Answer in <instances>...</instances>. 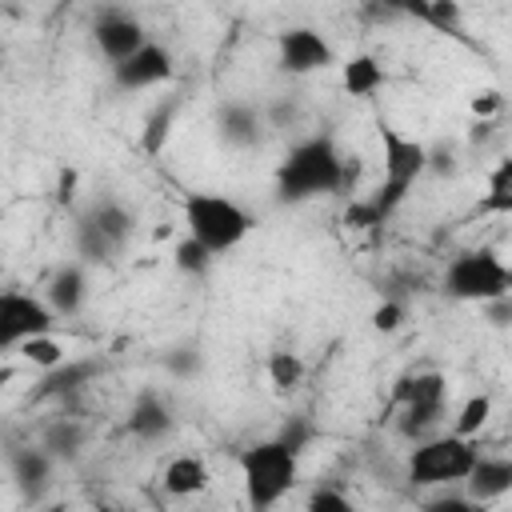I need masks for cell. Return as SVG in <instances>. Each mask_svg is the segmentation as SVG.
<instances>
[{
    "label": "cell",
    "instance_id": "obj_26",
    "mask_svg": "<svg viewBox=\"0 0 512 512\" xmlns=\"http://www.w3.org/2000/svg\"><path fill=\"white\" fill-rule=\"evenodd\" d=\"M488 416H492V396H488V392H476V396H468V400L460 404V412H456V420H452V432L476 440L480 428L488 424Z\"/></svg>",
    "mask_w": 512,
    "mask_h": 512
},
{
    "label": "cell",
    "instance_id": "obj_7",
    "mask_svg": "<svg viewBox=\"0 0 512 512\" xmlns=\"http://www.w3.org/2000/svg\"><path fill=\"white\" fill-rule=\"evenodd\" d=\"M56 312L48 308V300L32 296V292H16L4 288L0 292V352L16 348L20 340L36 336V332H52L56 328Z\"/></svg>",
    "mask_w": 512,
    "mask_h": 512
},
{
    "label": "cell",
    "instance_id": "obj_28",
    "mask_svg": "<svg viewBox=\"0 0 512 512\" xmlns=\"http://www.w3.org/2000/svg\"><path fill=\"white\" fill-rule=\"evenodd\" d=\"M428 28L444 32V36H464V12L460 0H428Z\"/></svg>",
    "mask_w": 512,
    "mask_h": 512
},
{
    "label": "cell",
    "instance_id": "obj_27",
    "mask_svg": "<svg viewBox=\"0 0 512 512\" xmlns=\"http://www.w3.org/2000/svg\"><path fill=\"white\" fill-rule=\"evenodd\" d=\"M172 260H176V268H180L184 276H204V272L212 268L216 256H212L196 236H184V240L172 248Z\"/></svg>",
    "mask_w": 512,
    "mask_h": 512
},
{
    "label": "cell",
    "instance_id": "obj_31",
    "mask_svg": "<svg viewBox=\"0 0 512 512\" xmlns=\"http://www.w3.org/2000/svg\"><path fill=\"white\" fill-rule=\"evenodd\" d=\"M276 436H280L296 456H304V452H308V444L316 440V424H312L308 416H288V420L280 424V432H276Z\"/></svg>",
    "mask_w": 512,
    "mask_h": 512
},
{
    "label": "cell",
    "instance_id": "obj_3",
    "mask_svg": "<svg viewBox=\"0 0 512 512\" xmlns=\"http://www.w3.org/2000/svg\"><path fill=\"white\" fill-rule=\"evenodd\" d=\"M380 156H384V176H380V188L368 196V204L388 220L404 204L412 184L428 172V144H420L416 136H404L392 124H380Z\"/></svg>",
    "mask_w": 512,
    "mask_h": 512
},
{
    "label": "cell",
    "instance_id": "obj_25",
    "mask_svg": "<svg viewBox=\"0 0 512 512\" xmlns=\"http://www.w3.org/2000/svg\"><path fill=\"white\" fill-rule=\"evenodd\" d=\"M268 380H272V388L292 392V388L304 380V360H300L292 348H276V352H268Z\"/></svg>",
    "mask_w": 512,
    "mask_h": 512
},
{
    "label": "cell",
    "instance_id": "obj_38",
    "mask_svg": "<svg viewBox=\"0 0 512 512\" xmlns=\"http://www.w3.org/2000/svg\"><path fill=\"white\" fill-rule=\"evenodd\" d=\"M452 168H456V160H452V152H448V148H428V172L448 176Z\"/></svg>",
    "mask_w": 512,
    "mask_h": 512
},
{
    "label": "cell",
    "instance_id": "obj_23",
    "mask_svg": "<svg viewBox=\"0 0 512 512\" xmlns=\"http://www.w3.org/2000/svg\"><path fill=\"white\" fill-rule=\"evenodd\" d=\"M484 216H508L512 212V160H496L488 172V192L480 196Z\"/></svg>",
    "mask_w": 512,
    "mask_h": 512
},
{
    "label": "cell",
    "instance_id": "obj_30",
    "mask_svg": "<svg viewBox=\"0 0 512 512\" xmlns=\"http://www.w3.org/2000/svg\"><path fill=\"white\" fill-rule=\"evenodd\" d=\"M172 116H176V104H160L152 116H148V124H144V152H160L164 148V140H168V132H172Z\"/></svg>",
    "mask_w": 512,
    "mask_h": 512
},
{
    "label": "cell",
    "instance_id": "obj_32",
    "mask_svg": "<svg viewBox=\"0 0 512 512\" xmlns=\"http://www.w3.org/2000/svg\"><path fill=\"white\" fill-rule=\"evenodd\" d=\"M404 320H408V304L396 300V296H384V300L372 308V328H376V332H396Z\"/></svg>",
    "mask_w": 512,
    "mask_h": 512
},
{
    "label": "cell",
    "instance_id": "obj_1",
    "mask_svg": "<svg viewBox=\"0 0 512 512\" xmlns=\"http://www.w3.org/2000/svg\"><path fill=\"white\" fill-rule=\"evenodd\" d=\"M360 164L340 156L336 144L328 136H308L300 144L288 148L284 164L276 168V196L284 204H300L312 196H348V188L356 184Z\"/></svg>",
    "mask_w": 512,
    "mask_h": 512
},
{
    "label": "cell",
    "instance_id": "obj_4",
    "mask_svg": "<svg viewBox=\"0 0 512 512\" xmlns=\"http://www.w3.org/2000/svg\"><path fill=\"white\" fill-rule=\"evenodd\" d=\"M184 224H188V236H196L212 256L232 252L256 228L252 212L220 192H192L184 200Z\"/></svg>",
    "mask_w": 512,
    "mask_h": 512
},
{
    "label": "cell",
    "instance_id": "obj_33",
    "mask_svg": "<svg viewBox=\"0 0 512 512\" xmlns=\"http://www.w3.org/2000/svg\"><path fill=\"white\" fill-rule=\"evenodd\" d=\"M308 508H312V512H352V500H348L340 488H332V484H320V488H312V496H308Z\"/></svg>",
    "mask_w": 512,
    "mask_h": 512
},
{
    "label": "cell",
    "instance_id": "obj_21",
    "mask_svg": "<svg viewBox=\"0 0 512 512\" xmlns=\"http://www.w3.org/2000/svg\"><path fill=\"white\" fill-rule=\"evenodd\" d=\"M380 88H384V64L376 56L356 52V56L344 60V92L348 96H360L364 100V96H372Z\"/></svg>",
    "mask_w": 512,
    "mask_h": 512
},
{
    "label": "cell",
    "instance_id": "obj_5",
    "mask_svg": "<svg viewBox=\"0 0 512 512\" xmlns=\"http://www.w3.org/2000/svg\"><path fill=\"white\" fill-rule=\"evenodd\" d=\"M480 456L472 436H456V432H432L424 440H416V448L408 452V484L412 488H444V484H460L472 468V460Z\"/></svg>",
    "mask_w": 512,
    "mask_h": 512
},
{
    "label": "cell",
    "instance_id": "obj_34",
    "mask_svg": "<svg viewBox=\"0 0 512 512\" xmlns=\"http://www.w3.org/2000/svg\"><path fill=\"white\" fill-rule=\"evenodd\" d=\"M344 224H348V228H380L384 216H380V212L368 204V196H364V200H352V204L344 208Z\"/></svg>",
    "mask_w": 512,
    "mask_h": 512
},
{
    "label": "cell",
    "instance_id": "obj_41",
    "mask_svg": "<svg viewBox=\"0 0 512 512\" xmlns=\"http://www.w3.org/2000/svg\"><path fill=\"white\" fill-rule=\"evenodd\" d=\"M64 4H80V0H64Z\"/></svg>",
    "mask_w": 512,
    "mask_h": 512
},
{
    "label": "cell",
    "instance_id": "obj_24",
    "mask_svg": "<svg viewBox=\"0 0 512 512\" xmlns=\"http://www.w3.org/2000/svg\"><path fill=\"white\" fill-rule=\"evenodd\" d=\"M16 348H20V356H24L28 364H36V368H44V372H48V368H56V364L68 356V352H64V344H60L52 332H36V336L20 340Z\"/></svg>",
    "mask_w": 512,
    "mask_h": 512
},
{
    "label": "cell",
    "instance_id": "obj_6",
    "mask_svg": "<svg viewBox=\"0 0 512 512\" xmlns=\"http://www.w3.org/2000/svg\"><path fill=\"white\" fill-rule=\"evenodd\" d=\"M444 292L452 300L484 304V300H496V296L512 292V272H508V264L500 260L496 248H464L444 268Z\"/></svg>",
    "mask_w": 512,
    "mask_h": 512
},
{
    "label": "cell",
    "instance_id": "obj_37",
    "mask_svg": "<svg viewBox=\"0 0 512 512\" xmlns=\"http://www.w3.org/2000/svg\"><path fill=\"white\" fill-rule=\"evenodd\" d=\"M500 108H504V96H500V92H480V96L472 100V116H476V120H496Z\"/></svg>",
    "mask_w": 512,
    "mask_h": 512
},
{
    "label": "cell",
    "instance_id": "obj_11",
    "mask_svg": "<svg viewBox=\"0 0 512 512\" xmlns=\"http://www.w3.org/2000/svg\"><path fill=\"white\" fill-rule=\"evenodd\" d=\"M460 484L484 508V504L508 496V488H512V460H504V456H476Z\"/></svg>",
    "mask_w": 512,
    "mask_h": 512
},
{
    "label": "cell",
    "instance_id": "obj_42",
    "mask_svg": "<svg viewBox=\"0 0 512 512\" xmlns=\"http://www.w3.org/2000/svg\"><path fill=\"white\" fill-rule=\"evenodd\" d=\"M0 272H4V264H0Z\"/></svg>",
    "mask_w": 512,
    "mask_h": 512
},
{
    "label": "cell",
    "instance_id": "obj_19",
    "mask_svg": "<svg viewBox=\"0 0 512 512\" xmlns=\"http://www.w3.org/2000/svg\"><path fill=\"white\" fill-rule=\"evenodd\" d=\"M216 124H220V136L236 148H252L260 140V112L252 104H240V100H228L220 112H216Z\"/></svg>",
    "mask_w": 512,
    "mask_h": 512
},
{
    "label": "cell",
    "instance_id": "obj_35",
    "mask_svg": "<svg viewBox=\"0 0 512 512\" xmlns=\"http://www.w3.org/2000/svg\"><path fill=\"white\" fill-rule=\"evenodd\" d=\"M428 512H480V504L468 492H440L428 500Z\"/></svg>",
    "mask_w": 512,
    "mask_h": 512
},
{
    "label": "cell",
    "instance_id": "obj_36",
    "mask_svg": "<svg viewBox=\"0 0 512 512\" xmlns=\"http://www.w3.org/2000/svg\"><path fill=\"white\" fill-rule=\"evenodd\" d=\"M480 308H484V316H488L492 328H508V320H512V292L508 296H496V300H484Z\"/></svg>",
    "mask_w": 512,
    "mask_h": 512
},
{
    "label": "cell",
    "instance_id": "obj_9",
    "mask_svg": "<svg viewBox=\"0 0 512 512\" xmlns=\"http://www.w3.org/2000/svg\"><path fill=\"white\" fill-rule=\"evenodd\" d=\"M172 72H176L172 52H168L164 44H152V40H144L132 56H124V60L112 64V80H116V88H124V92L156 88V84L172 80Z\"/></svg>",
    "mask_w": 512,
    "mask_h": 512
},
{
    "label": "cell",
    "instance_id": "obj_29",
    "mask_svg": "<svg viewBox=\"0 0 512 512\" xmlns=\"http://www.w3.org/2000/svg\"><path fill=\"white\" fill-rule=\"evenodd\" d=\"M164 368H168L172 376H180V380H192V376L204 368V356H200L196 344H176V348L164 352Z\"/></svg>",
    "mask_w": 512,
    "mask_h": 512
},
{
    "label": "cell",
    "instance_id": "obj_10",
    "mask_svg": "<svg viewBox=\"0 0 512 512\" xmlns=\"http://www.w3.org/2000/svg\"><path fill=\"white\" fill-rule=\"evenodd\" d=\"M92 40H96L100 56H104L108 64H116V60L132 56V52L148 40V32H144V24H140L136 16L112 8V12H100V16H96V24H92Z\"/></svg>",
    "mask_w": 512,
    "mask_h": 512
},
{
    "label": "cell",
    "instance_id": "obj_40",
    "mask_svg": "<svg viewBox=\"0 0 512 512\" xmlns=\"http://www.w3.org/2000/svg\"><path fill=\"white\" fill-rule=\"evenodd\" d=\"M72 184H76V176H72V172H64V176H60V200H68V196H72Z\"/></svg>",
    "mask_w": 512,
    "mask_h": 512
},
{
    "label": "cell",
    "instance_id": "obj_8",
    "mask_svg": "<svg viewBox=\"0 0 512 512\" xmlns=\"http://www.w3.org/2000/svg\"><path fill=\"white\" fill-rule=\"evenodd\" d=\"M276 60L288 76H312V72H324L336 64V52L332 44L324 40L320 28H308V24H296L288 32H280L276 40Z\"/></svg>",
    "mask_w": 512,
    "mask_h": 512
},
{
    "label": "cell",
    "instance_id": "obj_16",
    "mask_svg": "<svg viewBox=\"0 0 512 512\" xmlns=\"http://www.w3.org/2000/svg\"><path fill=\"white\" fill-rule=\"evenodd\" d=\"M88 300V272L84 264H60L48 280V308L56 316H76Z\"/></svg>",
    "mask_w": 512,
    "mask_h": 512
},
{
    "label": "cell",
    "instance_id": "obj_18",
    "mask_svg": "<svg viewBox=\"0 0 512 512\" xmlns=\"http://www.w3.org/2000/svg\"><path fill=\"white\" fill-rule=\"evenodd\" d=\"M84 444H88V428L76 420V416H56L48 428H44V436H40V448L60 464V460H76L80 452H84Z\"/></svg>",
    "mask_w": 512,
    "mask_h": 512
},
{
    "label": "cell",
    "instance_id": "obj_20",
    "mask_svg": "<svg viewBox=\"0 0 512 512\" xmlns=\"http://www.w3.org/2000/svg\"><path fill=\"white\" fill-rule=\"evenodd\" d=\"M80 216H84V220H92V224H96L112 244H120V248L128 244V236H132V228H136V216H132L120 200H108V196H104V200H96V204H92L88 212H80Z\"/></svg>",
    "mask_w": 512,
    "mask_h": 512
},
{
    "label": "cell",
    "instance_id": "obj_22",
    "mask_svg": "<svg viewBox=\"0 0 512 512\" xmlns=\"http://www.w3.org/2000/svg\"><path fill=\"white\" fill-rule=\"evenodd\" d=\"M76 252H80L84 264H112L120 256V244H112L92 220L76 216Z\"/></svg>",
    "mask_w": 512,
    "mask_h": 512
},
{
    "label": "cell",
    "instance_id": "obj_14",
    "mask_svg": "<svg viewBox=\"0 0 512 512\" xmlns=\"http://www.w3.org/2000/svg\"><path fill=\"white\" fill-rule=\"evenodd\" d=\"M8 464H12V480H16L20 492L32 496V500L52 484L56 460H52L40 444H20V448H12V452H8Z\"/></svg>",
    "mask_w": 512,
    "mask_h": 512
},
{
    "label": "cell",
    "instance_id": "obj_17",
    "mask_svg": "<svg viewBox=\"0 0 512 512\" xmlns=\"http://www.w3.org/2000/svg\"><path fill=\"white\" fill-rule=\"evenodd\" d=\"M160 484H164V492H168V496L184 500V496H200V492L212 484V472H208V464H204L200 456L180 452V456H172V460L164 464Z\"/></svg>",
    "mask_w": 512,
    "mask_h": 512
},
{
    "label": "cell",
    "instance_id": "obj_2",
    "mask_svg": "<svg viewBox=\"0 0 512 512\" xmlns=\"http://www.w3.org/2000/svg\"><path fill=\"white\" fill-rule=\"evenodd\" d=\"M240 464V480H244V496L252 508H272L288 496V488L300 476V456L280 440H256L248 448H240L236 456Z\"/></svg>",
    "mask_w": 512,
    "mask_h": 512
},
{
    "label": "cell",
    "instance_id": "obj_39",
    "mask_svg": "<svg viewBox=\"0 0 512 512\" xmlns=\"http://www.w3.org/2000/svg\"><path fill=\"white\" fill-rule=\"evenodd\" d=\"M492 132H496V120H476V124H472V140H476V144L488 140Z\"/></svg>",
    "mask_w": 512,
    "mask_h": 512
},
{
    "label": "cell",
    "instance_id": "obj_12",
    "mask_svg": "<svg viewBox=\"0 0 512 512\" xmlns=\"http://www.w3.org/2000/svg\"><path fill=\"white\" fill-rule=\"evenodd\" d=\"M172 408H168V400L160 396V392H152V388H144L136 400H132V408H128V416H124V428L136 436V440H160V436H168L172 432Z\"/></svg>",
    "mask_w": 512,
    "mask_h": 512
},
{
    "label": "cell",
    "instance_id": "obj_13",
    "mask_svg": "<svg viewBox=\"0 0 512 512\" xmlns=\"http://www.w3.org/2000/svg\"><path fill=\"white\" fill-rule=\"evenodd\" d=\"M96 376H100V364H96V360H72V356H64L56 368L44 372L36 396H48V400H72V396L84 392Z\"/></svg>",
    "mask_w": 512,
    "mask_h": 512
},
{
    "label": "cell",
    "instance_id": "obj_15",
    "mask_svg": "<svg viewBox=\"0 0 512 512\" xmlns=\"http://www.w3.org/2000/svg\"><path fill=\"white\" fill-rule=\"evenodd\" d=\"M444 400H448V376L436 372V368L400 376L396 380V392H392V404L396 408H428V404H444Z\"/></svg>",
    "mask_w": 512,
    "mask_h": 512
}]
</instances>
